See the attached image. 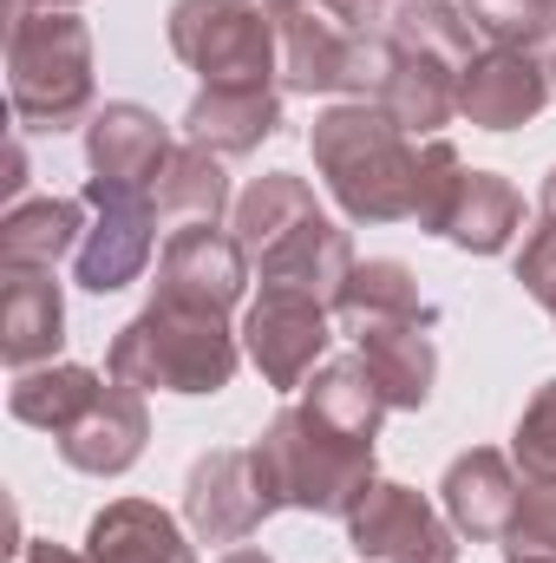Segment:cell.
<instances>
[{
    "mask_svg": "<svg viewBox=\"0 0 556 563\" xmlns=\"http://www.w3.org/2000/svg\"><path fill=\"white\" fill-rule=\"evenodd\" d=\"M308 151L327 197L354 223H400L419 210V144L374 99L327 106L308 132Z\"/></svg>",
    "mask_w": 556,
    "mask_h": 563,
    "instance_id": "cell-1",
    "label": "cell"
},
{
    "mask_svg": "<svg viewBox=\"0 0 556 563\" xmlns=\"http://www.w3.org/2000/svg\"><path fill=\"white\" fill-rule=\"evenodd\" d=\"M243 341L230 334V314L151 301L112 334L105 374L138 394H223L236 380Z\"/></svg>",
    "mask_w": 556,
    "mask_h": 563,
    "instance_id": "cell-2",
    "label": "cell"
},
{
    "mask_svg": "<svg viewBox=\"0 0 556 563\" xmlns=\"http://www.w3.org/2000/svg\"><path fill=\"white\" fill-rule=\"evenodd\" d=\"M263 478L281 498V511H321V518H347L367 485H374V445L347 439L341 426H327L308 400L281 407L256 439Z\"/></svg>",
    "mask_w": 556,
    "mask_h": 563,
    "instance_id": "cell-3",
    "label": "cell"
},
{
    "mask_svg": "<svg viewBox=\"0 0 556 563\" xmlns=\"http://www.w3.org/2000/svg\"><path fill=\"white\" fill-rule=\"evenodd\" d=\"M92 26L79 13L7 20V99L26 132H73L92 119Z\"/></svg>",
    "mask_w": 556,
    "mask_h": 563,
    "instance_id": "cell-4",
    "label": "cell"
},
{
    "mask_svg": "<svg viewBox=\"0 0 556 563\" xmlns=\"http://www.w3.org/2000/svg\"><path fill=\"white\" fill-rule=\"evenodd\" d=\"M419 230L471 250V256H498L511 250V236L524 230V197L498 177V170H471L445 139L419 144Z\"/></svg>",
    "mask_w": 556,
    "mask_h": 563,
    "instance_id": "cell-5",
    "label": "cell"
},
{
    "mask_svg": "<svg viewBox=\"0 0 556 563\" xmlns=\"http://www.w3.org/2000/svg\"><path fill=\"white\" fill-rule=\"evenodd\" d=\"M170 53L203 86H269L281 66L276 13L263 0H177Z\"/></svg>",
    "mask_w": 556,
    "mask_h": 563,
    "instance_id": "cell-6",
    "label": "cell"
},
{
    "mask_svg": "<svg viewBox=\"0 0 556 563\" xmlns=\"http://www.w3.org/2000/svg\"><path fill=\"white\" fill-rule=\"evenodd\" d=\"M276 46H281V92H354V99H374L380 79H387V59H393V40L387 33H354L341 26L334 13H314V7H294L276 13Z\"/></svg>",
    "mask_w": 556,
    "mask_h": 563,
    "instance_id": "cell-7",
    "label": "cell"
},
{
    "mask_svg": "<svg viewBox=\"0 0 556 563\" xmlns=\"http://www.w3.org/2000/svg\"><path fill=\"white\" fill-rule=\"evenodd\" d=\"M177 144H170V125L151 112V106H132V99H112L86 119V203H144L157 190V177L170 170Z\"/></svg>",
    "mask_w": 556,
    "mask_h": 563,
    "instance_id": "cell-8",
    "label": "cell"
},
{
    "mask_svg": "<svg viewBox=\"0 0 556 563\" xmlns=\"http://www.w3.org/2000/svg\"><path fill=\"white\" fill-rule=\"evenodd\" d=\"M276 511H281V498L263 478L256 445H216L184 478V525H190L197 544H243Z\"/></svg>",
    "mask_w": 556,
    "mask_h": 563,
    "instance_id": "cell-9",
    "label": "cell"
},
{
    "mask_svg": "<svg viewBox=\"0 0 556 563\" xmlns=\"http://www.w3.org/2000/svg\"><path fill=\"white\" fill-rule=\"evenodd\" d=\"M347 544L360 563H458V531L438 518L413 485L374 478L367 498L347 511Z\"/></svg>",
    "mask_w": 556,
    "mask_h": 563,
    "instance_id": "cell-10",
    "label": "cell"
},
{
    "mask_svg": "<svg viewBox=\"0 0 556 563\" xmlns=\"http://www.w3.org/2000/svg\"><path fill=\"white\" fill-rule=\"evenodd\" d=\"M327 301H314V295H294V288H263L256 295V308L243 314V354L263 367V380L281 387V394H294L308 374H314V361L327 354V341H334V328H327Z\"/></svg>",
    "mask_w": 556,
    "mask_h": 563,
    "instance_id": "cell-11",
    "label": "cell"
},
{
    "mask_svg": "<svg viewBox=\"0 0 556 563\" xmlns=\"http://www.w3.org/2000/svg\"><path fill=\"white\" fill-rule=\"evenodd\" d=\"M249 288V250L236 243V230L216 223H184L164 256H157V295L151 301H177V308H210L230 314Z\"/></svg>",
    "mask_w": 556,
    "mask_h": 563,
    "instance_id": "cell-12",
    "label": "cell"
},
{
    "mask_svg": "<svg viewBox=\"0 0 556 563\" xmlns=\"http://www.w3.org/2000/svg\"><path fill=\"white\" fill-rule=\"evenodd\" d=\"M551 106V66L524 46H485L458 73V119L478 132H518Z\"/></svg>",
    "mask_w": 556,
    "mask_h": 563,
    "instance_id": "cell-13",
    "label": "cell"
},
{
    "mask_svg": "<svg viewBox=\"0 0 556 563\" xmlns=\"http://www.w3.org/2000/svg\"><path fill=\"white\" fill-rule=\"evenodd\" d=\"M144 439H151V413H144V394L125 380H105L99 400L79 413V420L59 432V459L86 478H119L144 459Z\"/></svg>",
    "mask_w": 556,
    "mask_h": 563,
    "instance_id": "cell-14",
    "label": "cell"
},
{
    "mask_svg": "<svg viewBox=\"0 0 556 563\" xmlns=\"http://www.w3.org/2000/svg\"><path fill=\"white\" fill-rule=\"evenodd\" d=\"M518 465L498 452V445H471V452H458L452 465H445V478H438V505H445V518H452V531L458 538H471V544H504V531H511V518H518Z\"/></svg>",
    "mask_w": 556,
    "mask_h": 563,
    "instance_id": "cell-15",
    "label": "cell"
},
{
    "mask_svg": "<svg viewBox=\"0 0 556 563\" xmlns=\"http://www.w3.org/2000/svg\"><path fill=\"white\" fill-rule=\"evenodd\" d=\"M66 347V295L53 269H0V361L13 374L46 367Z\"/></svg>",
    "mask_w": 556,
    "mask_h": 563,
    "instance_id": "cell-16",
    "label": "cell"
},
{
    "mask_svg": "<svg viewBox=\"0 0 556 563\" xmlns=\"http://www.w3.org/2000/svg\"><path fill=\"white\" fill-rule=\"evenodd\" d=\"M276 132H281L276 86H203L184 112V144H197L210 157H249Z\"/></svg>",
    "mask_w": 556,
    "mask_h": 563,
    "instance_id": "cell-17",
    "label": "cell"
},
{
    "mask_svg": "<svg viewBox=\"0 0 556 563\" xmlns=\"http://www.w3.org/2000/svg\"><path fill=\"white\" fill-rule=\"evenodd\" d=\"M256 276H263V288H294V295H314V301L334 308L341 282L354 276V243H347V230L321 210V217L294 223L281 243H269V250L256 256Z\"/></svg>",
    "mask_w": 556,
    "mask_h": 563,
    "instance_id": "cell-18",
    "label": "cell"
},
{
    "mask_svg": "<svg viewBox=\"0 0 556 563\" xmlns=\"http://www.w3.org/2000/svg\"><path fill=\"white\" fill-rule=\"evenodd\" d=\"M99 210V223L86 230V243H79V288H92V295H112V288H125V282L144 276V263H151V236H157V203L144 197V203H92Z\"/></svg>",
    "mask_w": 556,
    "mask_h": 563,
    "instance_id": "cell-19",
    "label": "cell"
},
{
    "mask_svg": "<svg viewBox=\"0 0 556 563\" xmlns=\"http://www.w3.org/2000/svg\"><path fill=\"white\" fill-rule=\"evenodd\" d=\"M374 106L393 112L400 132H413V139H438V132L458 119V66H445V59H432V53H407V46H393Z\"/></svg>",
    "mask_w": 556,
    "mask_h": 563,
    "instance_id": "cell-20",
    "label": "cell"
},
{
    "mask_svg": "<svg viewBox=\"0 0 556 563\" xmlns=\"http://www.w3.org/2000/svg\"><path fill=\"white\" fill-rule=\"evenodd\" d=\"M86 558L92 563H197L184 525L151 505V498H112L92 531H86Z\"/></svg>",
    "mask_w": 556,
    "mask_h": 563,
    "instance_id": "cell-21",
    "label": "cell"
},
{
    "mask_svg": "<svg viewBox=\"0 0 556 563\" xmlns=\"http://www.w3.org/2000/svg\"><path fill=\"white\" fill-rule=\"evenodd\" d=\"M354 341H360V361L374 367L393 413H419L432 400V380H438L432 321H380V328H360Z\"/></svg>",
    "mask_w": 556,
    "mask_h": 563,
    "instance_id": "cell-22",
    "label": "cell"
},
{
    "mask_svg": "<svg viewBox=\"0 0 556 563\" xmlns=\"http://www.w3.org/2000/svg\"><path fill=\"white\" fill-rule=\"evenodd\" d=\"M86 210L73 197H26L0 223V269H53L59 256H79Z\"/></svg>",
    "mask_w": 556,
    "mask_h": 563,
    "instance_id": "cell-23",
    "label": "cell"
},
{
    "mask_svg": "<svg viewBox=\"0 0 556 563\" xmlns=\"http://www.w3.org/2000/svg\"><path fill=\"white\" fill-rule=\"evenodd\" d=\"M334 314L347 321V334L380 328V321H432V308L419 295V276L407 263H393V256L354 263V276L341 282V295H334Z\"/></svg>",
    "mask_w": 556,
    "mask_h": 563,
    "instance_id": "cell-24",
    "label": "cell"
},
{
    "mask_svg": "<svg viewBox=\"0 0 556 563\" xmlns=\"http://www.w3.org/2000/svg\"><path fill=\"white\" fill-rule=\"evenodd\" d=\"M99 374L92 367H73V361H46V367H26V374H13V394H7V413L20 426H40V432H66V426L79 420L92 400H99Z\"/></svg>",
    "mask_w": 556,
    "mask_h": 563,
    "instance_id": "cell-25",
    "label": "cell"
},
{
    "mask_svg": "<svg viewBox=\"0 0 556 563\" xmlns=\"http://www.w3.org/2000/svg\"><path fill=\"white\" fill-rule=\"evenodd\" d=\"M314 413L327 426H341L347 439H380V420L393 413L387 407V394H380V380H374V367L360 361V354H341V361H327L314 380H308V394H301Z\"/></svg>",
    "mask_w": 556,
    "mask_h": 563,
    "instance_id": "cell-26",
    "label": "cell"
},
{
    "mask_svg": "<svg viewBox=\"0 0 556 563\" xmlns=\"http://www.w3.org/2000/svg\"><path fill=\"white\" fill-rule=\"evenodd\" d=\"M308 217H321V203H314V190H308V177H294V170H269V177H256L243 197H236V210H230V230H236V243L249 250V263L281 243L294 223H308Z\"/></svg>",
    "mask_w": 556,
    "mask_h": 563,
    "instance_id": "cell-27",
    "label": "cell"
},
{
    "mask_svg": "<svg viewBox=\"0 0 556 563\" xmlns=\"http://www.w3.org/2000/svg\"><path fill=\"white\" fill-rule=\"evenodd\" d=\"M151 203H157V223H216L223 210H236L230 177H223V157H210L197 144H184L170 157V170L157 177Z\"/></svg>",
    "mask_w": 556,
    "mask_h": 563,
    "instance_id": "cell-28",
    "label": "cell"
},
{
    "mask_svg": "<svg viewBox=\"0 0 556 563\" xmlns=\"http://www.w3.org/2000/svg\"><path fill=\"white\" fill-rule=\"evenodd\" d=\"M471 20H465V7H452V0H393V13H387V40L393 46H407V53H432V59H445V66H471L478 53H471Z\"/></svg>",
    "mask_w": 556,
    "mask_h": 563,
    "instance_id": "cell-29",
    "label": "cell"
},
{
    "mask_svg": "<svg viewBox=\"0 0 556 563\" xmlns=\"http://www.w3.org/2000/svg\"><path fill=\"white\" fill-rule=\"evenodd\" d=\"M465 20L491 40V46H556V0H458Z\"/></svg>",
    "mask_w": 556,
    "mask_h": 563,
    "instance_id": "cell-30",
    "label": "cell"
},
{
    "mask_svg": "<svg viewBox=\"0 0 556 563\" xmlns=\"http://www.w3.org/2000/svg\"><path fill=\"white\" fill-rule=\"evenodd\" d=\"M504 544L511 558H556V478H524Z\"/></svg>",
    "mask_w": 556,
    "mask_h": 563,
    "instance_id": "cell-31",
    "label": "cell"
},
{
    "mask_svg": "<svg viewBox=\"0 0 556 563\" xmlns=\"http://www.w3.org/2000/svg\"><path fill=\"white\" fill-rule=\"evenodd\" d=\"M511 459L524 465V478H556V380H544L537 400L524 407L511 432Z\"/></svg>",
    "mask_w": 556,
    "mask_h": 563,
    "instance_id": "cell-32",
    "label": "cell"
},
{
    "mask_svg": "<svg viewBox=\"0 0 556 563\" xmlns=\"http://www.w3.org/2000/svg\"><path fill=\"white\" fill-rule=\"evenodd\" d=\"M518 282H524V295L544 301V314L556 321V223H537V230L524 236V250H518Z\"/></svg>",
    "mask_w": 556,
    "mask_h": 563,
    "instance_id": "cell-33",
    "label": "cell"
},
{
    "mask_svg": "<svg viewBox=\"0 0 556 563\" xmlns=\"http://www.w3.org/2000/svg\"><path fill=\"white\" fill-rule=\"evenodd\" d=\"M321 7L354 33H387V13H393V0H321Z\"/></svg>",
    "mask_w": 556,
    "mask_h": 563,
    "instance_id": "cell-34",
    "label": "cell"
},
{
    "mask_svg": "<svg viewBox=\"0 0 556 563\" xmlns=\"http://www.w3.org/2000/svg\"><path fill=\"white\" fill-rule=\"evenodd\" d=\"M0 190H7L13 203H26V197H20V190H26V151H20V144H7V177H0Z\"/></svg>",
    "mask_w": 556,
    "mask_h": 563,
    "instance_id": "cell-35",
    "label": "cell"
},
{
    "mask_svg": "<svg viewBox=\"0 0 556 563\" xmlns=\"http://www.w3.org/2000/svg\"><path fill=\"white\" fill-rule=\"evenodd\" d=\"M13 563H92V558H79V551H66V544H26Z\"/></svg>",
    "mask_w": 556,
    "mask_h": 563,
    "instance_id": "cell-36",
    "label": "cell"
},
{
    "mask_svg": "<svg viewBox=\"0 0 556 563\" xmlns=\"http://www.w3.org/2000/svg\"><path fill=\"white\" fill-rule=\"evenodd\" d=\"M79 0H7V13H73Z\"/></svg>",
    "mask_w": 556,
    "mask_h": 563,
    "instance_id": "cell-37",
    "label": "cell"
},
{
    "mask_svg": "<svg viewBox=\"0 0 556 563\" xmlns=\"http://www.w3.org/2000/svg\"><path fill=\"white\" fill-rule=\"evenodd\" d=\"M537 223H556V170L544 177V197H537Z\"/></svg>",
    "mask_w": 556,
    "mask_h": 563,
    "instance_id": "cell-38",
    "label": "cell"
},
{
    "mask_svg": "<svg viewBox=\"0 0 556 563\" xmlns=\"http://www.w3.org/2000/svg\"><path fill=\"white\" fill-rule=\"evenodd\" d=\"M223 563H276V558H269V551H230Z\"/></svg>",
    "mask_w": 556,
    "mask_h": 563,
    "instance_id": "cell-39",
    "label": "cell"
},
{
    "mask_svg": "<svg viewBox=\"0 0 556 563\" xmlns=\"http://www.w3.org/2000/svg\"><path fill=\"white\" fill-rule=\"evenodd\" d=\"M269 13H294V7H308V0H263Z\"/></svg>",
    "mask_w": 556,
    "mask_h": 563,
    "instance_id": "cell-40",
    "label": "cell"
},
{
    "mask_svg": "<svg viewBox=\"0 0 556 563\" xmlns=\"http://www.w3.org/2000/svg\"><path fill=\"white\" fill-rule=\"evenodd\" d=\"M511 563H556V558H511Z\"/></svg>",
    "mask_w": 556,
    "mask_h": 563,
    "instance_id": "cell-41",
    "label": "cell"
},
{
    "mask_svg": "<svg viewBox=\"0 0 556 563\" xmlns=\"http://www.w3.org/2000/svg\"><path fill=\"white\" fill-rule=\"evenodd\" d=\"M551 86H556V46H551Z\"/></svg>",
    "mask_w": 556,
    "mask_h": 563,
    "instance_id": "cell-42",
    "label": "cell"
}]
</instances>
